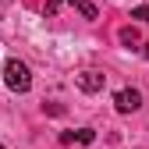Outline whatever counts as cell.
<instances>
[{"label":"cell","mask_w":149,"mask_h":149,"mask_svg":"<svg viewBox=\"0 0 149 149\" xmlns=\"http://www.w3.org/2000/svg\"><path fill=\"white\" fill-rule=\"evenodd\" d=\"M4 82H7V89L11 92H29L32 89V74H29V68L22 64V61H7L4 64Z\"/></svg>","instance_id":"cell-1"},{"label":"cell","mask_w":149,"mask_h":149,"mask_svg":"<svg viewBox=\"0 0 149 149\" xmlns=\"http://www.w3.org/2000/svg\"><path fill=\"white\" fill-rule=\"evenodd\" d=\"M114 107H117V114H135V110L142 107V92L139 89H121V92H114Z\"/></svg>","instance_id":"cell-2"},{"label":"cell","mask_w":149,"mask_h":149,"mask_svg":"<svg viewBox=\"0 0 149 149\" xmlns=\"http://www.w3.org/2000/svg\"><path fill=\"white\" fill-rule=\"evenodd\" d=\"M74 82H78L82 92H100V89L107 85V74H100V71H82Z\"/></svg>","instance_id":"cell-3"},{"label":"cell","mask_w":149,"mask_h":149,"mask_svg":"<svg viewBox=\"0 0 149 149\" xmlns=\"http://www.w3.org/2000/svg\"><path fill=\"white\" fill-rule=\"evenodd\" d=\"M71 4L78 7V11H82L85 18H96V4H92V0H71Z\"/></svg>","instance_id":"cell-4"},{"label":"cell","mask_w":149,"mask_h":149,"mask_svg":"<svg viewBox=\"0 0 149 149\" xmlns=\"http://www.w3.org/2000/svg\"><path fill=\"white\" fill-rule=\"evenodd\" d=\"M64 4H71V0H46V7H43V14H46V18H53V14H57V11H61Z\"/></svg>","instance_id":"cell-5"},{"label":"cell","mask_w":149,"mask_h":149,"mask_svg":"<svg viewBox=\"0 0 149 149\" xmlns=\"http://www.w3.org/2000/svg\"><path fill=\"white\" fill-rule=\"evenodd\" d=\"M74 139H78L82 146H89L92 139H96V132H92V128H82V132H74Z\"/></svg>","instance_id":"cell-6"},{"label":"cell","mask_w":149,"mask_h":149,"mask_svg":"<svg viewBox=\"0 0 149 149\" xmlns=\"http://www.w3.org/2000/svg\"><path fill=\"white\" fill-rule=\"evenodd\" d=\"M121 43H128V46H135V43H139V36H135V29H121Z\"/></svg>","instance_id":"cell-7"},{"label":"cell","mask_w":149,"mask_h":149,"mask_svg":"<svg viewBox=\"0 0 149 149\" xmlns=\"http://www.w3.org/2000/svg\"><path fill=\"white\" fill-rule=\"evenodd\" d=\"M132 18H135V22H149V4L135 7V11H132Z\"/></svg>","instance_id":"cell-8"},{"label":"cell","mask_w":149,"mask_h":149,"mask_svg":"<svg viewBox=\"0 0 149 149\" xmlns=\"http://www.w3.org/2000/svg\"><path fill=\"white\" fill-rule=\"evenodd\" d=\"M146 61H149V43H146Z\"/></svg>","instance_id":"cell-9"},{"label":"cell","mask_w":149,"mask_h":149,"mask_svg":"<svg viewBox=\"0 0 149 149\" xmlns=\"http://www.w3.org/2000/svg\"><path fill=\"white\" fill-rule=\"evenodd\" d=\"M0 149H4V146H0Z\"/></svg>","instance_id":"cell-10"}]
</instances>
